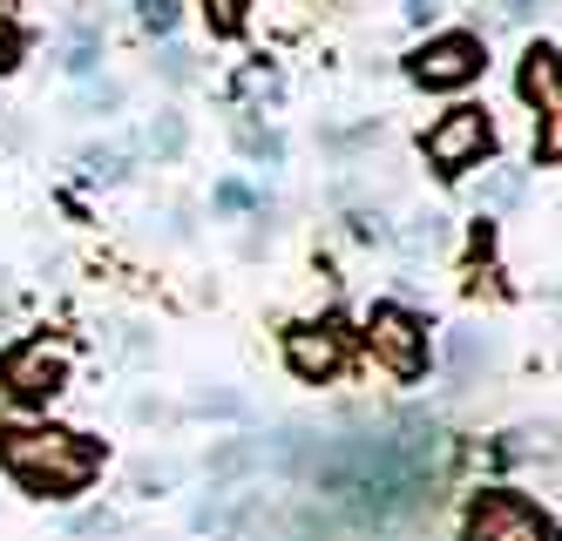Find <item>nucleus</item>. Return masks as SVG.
<instances>
[{
  "instance_id": "f257e3e1",
  "label": "nucleus",
  "mask_w": 562,
  "mask_h": 541,
  "mask_svg": "<svg viewBox=\"0 0 562 541\" xmlns=\"http://www.w3.org/2000/svg\"><path fill=\"white\" fill-rule=\"evenodd\" d=\"M102 440L75 427H0V474L27 501H75L102 481Z\"/></svg>"
},
{
  "instance_id": "f03ea898",
  "label": "nucleus",
  "mask_w": 562,
  "mask_h": 541,
  "mask_svg": "<svg viewBox=\"0 0 562 541\" xmlns=\"http://www.w3.org/2000/svg\"><path fill=\"white\" fill-rule=\"evenodd\" d=\"M461 541H555V508L521 487H474L461 501Z\"/></svg>"
},
{
  "instance_id": "7ed1b4c3",
  "label": "nucleus",
  "mask_w": 562,
  "mask_h": 541,
  "mask_svg": "<svg viewBox=\"0 0 562 541\" xmlns=\"http://www.w3.org/2000/svg\"><path fill=\"white\" fill-rule=\"evenodd\" d=\"M75 380V359L55 339H21L0 352V406L8 413H48Z\"/></svg>"
},
{
  "instance_id": "20e7f679",
  "label": "nucleus",
  "mask_w": 562,
  "mask_h": 541,
  "mask_svg": "<svg viewBox=\"0 0 562 541\" xmlns=\"http://www.w3.org/2000/svg\"><path fill=\"white\" fill-rule=\"evenodd\" d=\"M367 352L393 372V380H427V365H434V346H427V318L414 305H400V298H380L367 305Z\"/></svg>"
},
{
  "instance_id": "39448f33",
  "label": "nucleus",
  "mask_w": 562,
  "mask_h": 541,
  "mask_svg": "<svg viewBox=\"0 0 562 541\" xmlns=\"http://www.w3.org/2000/svg\"><path fill=\"white\" fill-rule=\"evenodd\" d=\"M420 149H427V162H434L440 183H461L468 170H481V162L495 156V122H488V109H481V102H454L427 129Z\"/></svg>"
},
{
  "instance_id": "423d86ee",
  "label": "nucleus",
  "mask_w": 562,
  "mask_h": 541,
  "mask_svg": "<svg viewBox=\"0 0 562 541\" xmlns=\"http://www.w3.org/2000/svg\"><path fill=\"white\" fill-rule=\"evenodd\" d=\"M481 68H488V41L454 27V34H427L420 48L407 55V81L427 95H448V89H468V81H481Z\"/></svg>"
},
{
  "instance_id": "0eeeda50",
  "label": "nucleus",
  "mask_w": 562,
  "mask_h": 541,
  "mask_svg": "<svg viewBox=\"0 0 562 541\" xmlns=\"http://www.w3.org/2000/svg\"><path fill=\"white\" fill-rule=\"evenodd\" d=\"M285 365H292L299 386H333L339 372H346V331H339L333 318L292 325V331H285Z\"/></svg>"
},
{
  "instance_id": "6e6552de",
  "label": "nucleus",
  "mask_w": 562,
  "mask_h": 541,
  "mask_svg": "<svg viewBox=\"0 0 562 541\" xmlns=\"http://www.w3.org/2000/svg\"><path fill=\"white\" fill-rule=\"evenodd\" d=\"M515 89H521V102H529L536 115H562V95H555V41H536V48L521 55Z\"/></svg>"
},
{
  "instance_id": "1a4fd4ad",
  "label": "nucleus",
  "mask_w": 562,
  "mask_h": 541,
  "mask_svg": "<svg viewBox=\"0 0 562 541\" xmlns=\"http://www.w3.org/2000/svg\"><path fill=\"white\" fill-rule=\"evenodd\" d=\"M95 68H102V21H75L61 48V75H95Z\"/></svg>"
},
{
  "instance_id": "9d476101",
  "label": "nucleus",
  "mask_w": 562,
  "mask_h": 541,
  "mask_svg": "<svg viewBox=\"0 0 562 541\" xmlns=\"http://www.w3.org/2000/svg\"><path fill=\"white\" fill-rule=\"evenodd\" d=\"M495 359V346H488V331H481V325H461L454 331V352H448V365H454V380L468 386L474 380V365H488Z\"/></svg>"
},
{
  "instance_id": "9b49d317",
  "label": "nucleus",
  "mask_w": 562,
  "mask_h": 541,
  "mask_svg": "<svg viewBox=\"0 0 562 541\" xmlns=\"http://www.w3.org/2000/svg\"><path fill=\"white\" fill-rule=\"evenodd\" d=\"M183 143H190V129H183V115H177V109H164V115H156L149 129H143V149H149L156 162H177Z\"/></svg>"
},
{
  "instance_id": "f8f14e48",
  "label": "nucleus",
  "mask_w": 562,
  "mask_h": 541,
  "mask_svg": "<svg viewBox=\"0 0 562 541\" xmlns=\"http://www.w3.org/2000/svg\"><path fill=\"white\" fill-rule=\"evenodd\" d=\"M183 474H190L183 461H143L130 487L143 494V501H164V494H177V487H183Z\"/></svg>"
},
{
  "instance_id": "ddd939ff",
  "label": "nucleus",
  "mask_w": 562,
  "mask_h": 541,
  "mask_svg": "<svg viewBox=\"0 0 562 541\" xmlns=\"http://www.w3.org/2000/svg\"><path fill=\"white\" fill-rule=\"evenodd\" d=\"M237 149H245L251 162H285V143H278L271 129H258V122H237Z\"/></svg>"
},
{
  "instance_id": "4468645a",
  "label": "nucleus",
  "mask_w": 562,
  "mask_h": 541,
  "mask_svg": "<svg viewBox=\"0 0 562 541\" xmlns=\"http://www.w3.org/2000/svg\"><path fill=\"white\" fill-rule=\"evenodd\" d=\"M136 21H143V34H156V41H170L177 34V0H136Z\"/></svg>"
},
{
  "instance_id": "2eb2a0df",
  "label": "nucleus",
  "mask_w": 562,
  "mask_h": 541,
  "mask_svg": "<svg viewBox=\"0 0 562 541\" xmlns=\"http://www.w3.org/2000/svg\"><path fill=\"white\" fill-rule=\"evenodd\" d=\"M82 162H89L95 183H123V177H130V149H115V143H109V149H89Z\"/></svg>"
},
{
  "instance_id": "dca6fc26",
  "label": "nucleus",
  "mask_w": 562,
  "mask_h": 541,
  "mask_svg": "<svg viewBox=\"0 0 562 541\" xmlns=\"http://www.w3.org/2000/svg\"><path fill=\"white\" fill-rule=\"evenodd\" d=\"M245 8H251V0H204L211 34H245Z\"/></svg>"
},
{
  "instance_id": "f3484780",
  "label": "nucleus",
  "mask_w": 562,
  "mask_h": 541,
  "mask_svg": "<svg viewBox=\"0 0 562 541\" xmlns=\"http://www.w3.org/2000/svg\"><path fill=\"white\" fill-rule=\"evenodd\" d=\"M21 55H27V34H21V21L0 8V75L8 68H21Z\"/></svg>"
},
{
  "instance_id": "a211bd4d",
  "label": "nucleus",
  "mask_w": 562,
  "mask_h": 541,
  "mask_svg": "<svg viewBox=\"0 0 562 541\" xmlns=\"http://www.w3.org/2000/svg\"><path fill=\"white\" fill-rule=\"evenodd\" d=\"M211 203H217L224 217H245V211H258V196H251V183H237V177H231V183H217V190H211Z\"/></svg>"
},
{
  "instance_id": "6ab92c4d",
  "label": "nucleus",
  "mask_w": 562,
  "mask_h": 541,
  "mask_svg": "<svg viewBox=\"0 0 562 541\" xmlns=\"http://www.w3.org/2000/svg\"><path fill=\"white\" fill-rule=\"evenodd\" d=\"M407 244H414V251H440V244H448V217H414Z\"/></svg>"
},
{
  "instance_id": "aec40b11",
  "label": "nucleus",
  "mask_w": 562,
  "mask_h": 541,
  "mask_svg": "<svg viewBox=\"0 0 562 541\" xmlns=\"http://www.w3.org/2000/svg\"><path fill=\"white\" fill-rule=\"evenodd\" d=\"M156 68H164L170 81H190V55L177 48V41H164V61H156Z\"/></svg>"
},
{
  "instance_id": "412c9836",
  "label": "nucleus",
  "mask_w": 562,
  "mask_h": 541,
  "mask_svg": "<svg viewBox=\"0 0 562 541\" xmlns=\"http://www.w3.org/2000/svg\"><path fill=\"white\" fill-rule=\"evenodd\" d=\"M115 102H123V89H115V81H109V89H95V95H82V115H109Z\"/></svg>"
},
{
  "instance_id": "4be33fe9",
  "label": "nucleus",
  "mask_w": 562,
  "mask_h": 541,
  "mask_svg": "<svg viewBox=\"0 0 562 541\" xmlns=\"http://www.w3.org/2000/svg\"><path fill=\"white\" fill-rule=\"evenodd\" d=\"M434 8L440 0H407V21H434Z\"/></svg>"
}]
</instances>
